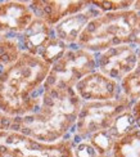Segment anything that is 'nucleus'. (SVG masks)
I'll list each match as a JSON object with an SVG mask.
<instances>
[{
  "label": "nucleus",
  "instance_id": "8",
  "mask_svg": "<svg viewBox=\"0 0 140 157\" xmlns=\"http://www.w3.org/2000/svg\"><path fill=\"white\" fill-rule=\"evenodd\" d=\"M73 90L82 102L109 101L122 95L119 84L111 80L98 70L82 77L75 85Z\"/></svg>",
  "mask_w": 140,
  "mask_h": 157
},
{
  "label": "nucleus",
  "instance_id": "10",
  "mask_svg": "<svg viewBox=\"0 0 140 157\" xmlns=\"http://www.w3.org/2000/svg\"><path fill=\"white\" fill-rule=\"evenodd\" d=\"M34 18L28 3L0 2V37H6V34L21 35Z\"/></svg>",
  "mask_w": 140,
  "mask_h": 157
},
{
  "label": "nucleus",
  "instance_id": "5",
  "mask_svg": "<svg viewBox=\"0 0 140 157\" xmlns=\"http://www.w3.org/2000/svg\"><path fill=\"white\" fill-rule=\"evenodd\" d=\"M96 71V57L94 53L81 48H68L59 59L50 66L43 89L71 88L82 77Z\"/></svg>",
  "mask_w": 140,
  "mask_h": 157
},
{
  "label": "nucleus",
  "instance_id": "25",
  "mask_svg": "<svg viewBox=\"0 0 140 157\" xmlns=\"http://www.w3.org/2000/svg\"><path fill=\"white\" fill-rule=\"evenodd\" d=\"M98 157H111V156H98Z\"/></svg>",
  "mask_w": 140,
  "mask_h": 157
},
{
  "label": "nucleus",
  "instance_id": "16",
  "mask_svg": "<svg viewBox=\"0 0 140 157\" xmlns=\"http://www.w3.org/2000/svg\"><path fill=\"white\" fill-rule=\"evenodd\" d=\"M67 49H68L67 44L62 41L61 39H58L57 36H53L48 41V44L40 50L37 57H40L45 63H48L49 66H51V64H54L59 58L66 53Z\"/></svg>",
  "mask_w": 140,
  "mask_h": 157
},
{
  "label": "nucleus",
  "instance_id": "15",
  "mask_svg": "<svg viewBox=\"0 0 140 157\" xmlns=\"http://www.w3.org/2000/svg\"><path fill=\"white\" fill-rule=\"evenodd\" d=\"M21 53L22 50L19 48L17 39L0 37V71L14 63Z\"/></svg>",
  "mask_w": 140,
  "mask_h": 157
},
{
  "label": "nucleus",
  "instance_id": "9",
  "mask_svg": "<svg viewBox=\"0 0 140 157\" xmlns=\"http://www.w3.org/2000/svg\"><path fill=\"white\" fill-rule=\"evenodd\" d=\"M28 6L36 18L54 27L66 17L77 14L90 8L88 0H36L30 2Z\"/></svg>",
  "mask_w": 140,
  "mask_h": 157
},
{
  "label": "nucleus",
  "instance_id": "22",
  "mask_svg": "<svg viewBox=\"0 0 140 157\" xmlns=\"http://www.w3.org/2000/svg\"><path fill=\"white\" fill-rule=\"evenodd\" d=\"M131 113L135 120V125L138 129H140V99L135 101L131 106Z\"/></svg>",
  "mask_w": 140,
  "mask_h": 157
},
{
  "label": "nucleus",
  "instance_id": "1",
  "mask_svg": "<svg viewBox=\"0 0 140 157\" xmlns=\"http://www.w3.org/2000/svg\"><path fill=\"white\" fill-rule=\"evenodd\" d=\"M82 101L71 88L44 89L40 104L28 115L13 117L9 132H16L40 142L54 143L67 139L75 128Z\"/></svg>",
  "mask_w": 140,
  "mask_h": 157
},
{
  "label": "nucleus",
  "instance_id": "2",
  "mask_svg": "<svg viewBox=\"0 0 140 157\" xmlns=\"http://www.w3.org/2000/svg\"><path fill=\"white\" fill-rule=\"evenodd\" d=\"M50 66L37 56L22 52L18 59L0 71V112L21 117L37 108Z\"/></svg>",
  "mask_w": 140,
  "mask_h": 157
},
{
  "label": "nucleus",
  "instance_id": "6",
  "mask_svg": "<svg viewBox=\"0 0 140 157\" xmlns=\"http://www.w3.org/2000/svg\"><path fill=\"white\" fill-rule=\"evenodd\" d=\"M5 146L8 157H75L71 139L45 143L16 132H8Z\"/></svg>",
  "mask_w": 140,
  "mask_h": 157
},
{
  "label": "nucleus",
  "instance_id": "13",
  "mask_svg": "<svg viewBox=\"0 0 140 157\" xmlns=\"http://www.w3.org/2000/svg\"><path fill=\"white\" fill-rule=\"evenodd\" d=\"M111 157H140V129H132L117 139L111 151Z\"/></svg>",
  "mask_w": 140,
  "mask_h": 157
},
{
  "label": "nucleus",
  "instance_id": "11",
  "mask_svg": "<svg viewBox=\"0 0 140 157\" xmlns=\"http://www.w3.org/2000/svg\"><path fill=\"white\" fill-rule=\"evenodd\" d=\"M53 36H55V34L51 26L46 25L43 19L35 17L27 26V29L19 35V40L17 41L22 52L37 56Z\"/></svg>",
  "mask_w": 140,
  "mask_h": 157
},
{
  "label": "nucleus",
  "instance_id": "23",
  "mask_svg": "<svg viewBox=\"0 0 140 157\" xmlns=\"http://www.w3.org/2000/svg\"><path fill=\"white\" fill-rule=\"evenodd\" d=\"M6 135H8V132H0V157H8L6 146H5Z\"/></svg>",
  "mask_w": 140,
  "mask_h": 157
},
{
  "label": "nucleus",
  "instance_id": "3",
  "mask_svg": "<svg viewBox=\"0 0 140 157\" xmlns=\"http://www.w3.org/2000/svg\"><path fill=\"white\" fill-rule=\"evenodd\" d=\"M135 44L140 47V14L132 9L100 13L86 25L76 45L90 53Z\"/></svg>",
  "mask_w": 140,
  "mask_h": 157
},
{
  "label": "nucleus",
  "instance_id": "18",
  "mask_svg": "<svg viewBox=\"0 0 140 157\" xmlns=\"http://www.w3.org/2000/svg\"><path fill=\"white\" fill-rule=\"evenodd\" d=\"M86 139L89 140V143L93 146V148L96 151L98 156H111V151H112L113 144H115V142H116L109 135V133L107 132V129L91 134Z\"/></svg>",
  "mask_w": 140,
  "mask_h": 157
},
{
  "label": "nucleus",
  "instance_id": "24",
  "mask_svg": "<svg viewBox=\"0 0 140 157\" xmlns=\"http://www.w3.org/2000/svg\"><path fill=\"white\" fill-rule=\"evenodd\" d=\"M131 9L134 10V12H136L138 14H140V0H136V2H134V4H132V6H131Z\"/></svg>",
  "mask_w": 140,
  "mask_h": 157
},
{
  "label": "nucleus",
  "instance_id": "12",
  "mask_svg": "<svg viewBox=\"0 0 140 157\" xmlns=\"http://www.w3.org/2000/svg\"><path fill=\"white\" fill-rule=\"evenodd\" d=\"M100 10H98L94 6H90L86 10L77 13V14H72L62 19L59 23H57L53 30L58 39H61L66 44H76L78 36L86 27L93 18L98 17L100 14Z\"/></svg>",
  "mask_w": 140,
  "mask_h": 157
},
{
  "label": "nucleus",
  "instance_id": "21",
  "mask_svg": "<svg viewBox=\"0 0 140 157\" xmlns=\"http://www.w3.org/2000/svg\"><path fill=\"white\" fill-rule=\"evenodd\" d=\"M12 121H13V117H9L4 115L3 112H0V132H9Z\"/></svg>",
  "mask_w": 140,
  "mask_h": 157
},
{
  "label": "nucleus",
  "instance_id": "7",
  "mask_svg": "<svg viewBox=\"0 0 140 157\" xmlns=\"http://www.w3.org/2000/svg\"><path fill=\"white\" fill-rule=\"evenodd\" d=\"M138 50L131 45L109 48L96 58V70L116 82H121L136 66Z\"/></svg>",
  "mask_w": 140,
  "mask_h": 157
},
{
  "label": "nucleus",
  "instance_id": "19",
  "mask_svg": "<svg viewBox=\"0 0 140 157\" xmlns=\"http://www.w3.org/2000/svg\"><path fill=\"white\" fill-rule=\"evenodd\" d=\"M134 0H98V2H90L93 5L102 13H109V12H121V10H129L131 9Z\"/></svg>",
  "mask_w": 140,
  "mask_h": 157
},
{
  "label": "nucleus",
  "instance_id": "14",
  "mask_svg": "<svg viewBox=\"0 0 140 157\" xmlns=\"http://www.w3.org/2000/svg\"><path fill=\"white\" fill-rule=\"evenodd\" d=\"M122 94L131 102L140 99V48L138 50L136 66L119 84Z\"/></svg>",
  "mask_w": 140,
  "mask_h": 157
},
{
  "label": "nucleus",
  "instance_id": "4",
  "mask_svg": "<svg viewBox=\"0 0 140 157\" xmlns=\"http://www.w3.org/2000/svg\"><path fill=\"white\" fill-rule=\"evenodd\" d=\"M132 103L123 94L109 101L82 102L75 124V136L86 139L91 134L108 129L125 111L131 109Z\"/></svg>",
  "mask_w": 140,
  "mask_h": 157
},
{
  "label": "nucleus",
  "instance_id": "20",
  "mask_svg": "<svg viewBox=\"0 0 140 157\" xmlns=\"http://www.w3.org/2000/svg\"><path fill=\"white\" fill-rule=\"evenodd\" d=\"M72 146H73V156L75 157H98V153L88 139H80L73 136Z\"/></svg>",
  "mask_w": 140,
  "mask_h": 157
},
{
  "label": "nucleus",
  "instance_id": "17",
  "mask_svg": "<svg viewBox=\"0 0 140 157\" xmlns=\"http://www.w3.org/2000/svg\"><path fill=\"white\" fill-rule=\"evenodd\" d=\"M135 128H136V125H135L134 117H132L131 109H127L113 121L112 125L107 129V132L109 133V135L113 139L117 140V139H119L121 136L127 134L129 132H131V130L135 129Z\"/></svg>",
  "mask_w": 140,
  "mask_h": 157
}]
</instances>
